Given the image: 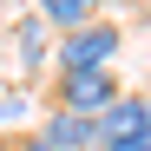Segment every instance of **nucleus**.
Masks as SVG:
<instances>
[{"mask_svg": "<svg viewBox=\"0 0 151 151\" xmlns=\"http://www.w3.org/2000/svg\"><path fill=\"white\" fill-rule=\"evenodd\" d=\"M118 59V27L112 20H92V27H72L59 46V72L66 66H112Z\"/></svg>", "mask_w": 151, "mask_h": 151, "instance_id": "f03ea898", "label": "nucleus"}, {"mask_svg": "<svg viewBox=\"0 0 151 151\" xmlns=\"http://www.w3.org/2000/svg\"><path fill=\"white\" fill-rule=\"evenodd\" d=\"M13 151H53V145H46V138H40V132H33V138H20V145H13Z\"/></svg>", "mask_w": 151, "mask_h": 151, "instance_id": "0eeeda50", "label": "nucleus"}, {"mask_svg": "<svg viewBox=\"0 0 151 151\" xmlns=\"http://www.w3.org/2000/svg\"><path fill=\"white\" fill-rule=\"evenodd\" d=\"M40 20H46V27H92V20H99V0H40Z\"/></svg>", "mask_w": 151, "mask_h": 151, "instance_id": "39448f33", "label": "nucleus"}, {"mask_svg": "<svg viewBox=\"0 0 151 151\" xmlns=\"http://www.w3.org/2000/svg\"><path fill=\"white\" fill-rule=\"evenodd\" d=\"M40 138L53 145V151H99V132H92V118H79V112H53L40 125Z\"/></svg>", "mask_w": 151, "mask_h": 151, "instance_id": "20e7f679", "label": "nucleus"}, {"mask_svg": "<svg viewBox=\"0 0 151 151\" xmlns=\"http://www.w3.org/2000/svg\"><path fill=\"white\" fill-rule=\"evenodd\" d=\"M118 99V79L112 66H66L59 72V112H79V118H99Z\"/></svg>", "mask_w": 151, "mask_h": 151, "instance_id": "f257e3e1", "label": "nucleus"}, {"mask_svg": "<svg viewBox=\"0 0 151 151\" xmlns=\"http://www.w3.org/2000/svg\"><path fill=\"white\" fill-rule=\"evenodd\" d=\"M138 125H151V99H132V92H118L105 112L92 118V132H99V151H112V145H125L138 132Z\"/></svg>", "mask_w": 151, "mask_h": 151, "instance_id": "7ed1b4c3", "label": "nucleus"}, {"mask_svg": "<svg viewBox=\"0 0 151 151\" xmlns=\"http://www.w3.org/2000/svg\"><path fill=\"white\" fill-rule=\"evenodd\" d=\"M112 151H151V125H138V132L125 138V145H112Z\"/></svg>", "mask_w": 151, "mask_h": 151, "instance_id": "423d86ee", "label": "nucleus"}]
</instances>
